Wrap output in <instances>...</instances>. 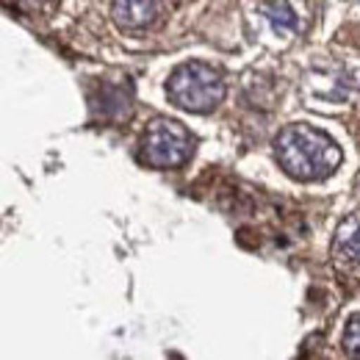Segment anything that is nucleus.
Segmentation results:
<instances>
[{
    "instance_id": "f257e3e1",
    "label": "nucleus",
    "mask_w": 360,
    "mask_h": 360,
    "mask_svg": "<svg viewBox=\"0 0 360 360\" xmlns=\"http://www.w3.org/2000/svg\"><path fill=\"white\" fill-rule=\"evenodd\" d=\"M277 161L294 180H321L341 164V150L327 134L311 125H288L274 139Z\"/></svg>"
},
{
    "instance_id": "f03ea898",
    "label": "nucleus",
    "mask_w": 360,
    "mask_h": 360,
    "mask_svg": "<svg viewBox=\"0 0 360 360\" xmlns=\"http://www.w3.org/2000/svg\"><path fill=\"white\" fill-rule=\"evenodd\" d=\"M167 91L178 108L205 114L225 100V81H222V72L214 70L211 64L186 61L169 75Z\"/></svg>"
},
{
    "instance_id": "7ed1b4c3",
    "label": "nucleus",
    "mask_w": 360,
    "mask_h": 360,
    "mask_svg": "<svg viewBox=\"0 0 360 360\" xmlns=\"http://www.w3.org/2000/svg\"><path fill=\"white\" fill-rule=\"evenodd\" d=\"M194 141L175 120H155L141 139V158L155 169H175L188 161Z\"/></svg>"
},
{
    "instance_id": "20e7f679",
    "label": "nucleus",
    "mask_w": 360,
    "mask_h": 360,
    "mask_svg": "<svg viewBox=\"0 0 360 360\" xmlns=\"http://www.w3.org/2000/svg\"><path fill=\"white\" fill-rule=\"evenodd\" d=\"M158 8H161L158 0H114L111 14L120 28L136 31V28H147L150 22H155Z\"/></svg>"
},
{
    "instance_id": "39448f33",
    "label": "nucleus",
    "mask_w": 360,
    "mask_h": 360,
    "mask_svg": "<svg viewBox=\"0 0 360 360\" xmlns=\"http://www.w3.org/2000/svg\"><path fill=\"white\" fill-rule=\"evenodd\" d=\"M333 255L347 264H360V214L349 217L338 227L335 241H333Z\"/></svg>"
},
{
    "instance_id": "423d86ee",
    "label": "nucleus",
    "mask_w": 360,
    "mask_h": 360,
    "mask_svg": "<svg viewBox=\"0 0 360 360\" xmlns=\"http://www.w3.org/2000/svg\"><path fill=\"white\" fill-rule=\"evenodd\" d=\"M100 105H103V114L105 117H125L128 108H131V91L125 86H103L100 94Z\"/></svg>"
},
{
    "instance_id": "0eeeda50",
    "label": "nucleus",
    "mask_w": 360,
    "mask_h": 360,
    "mask_svg": "<svg viewBox=\"0 0 360 360\" xmlns=\"http://www.w3.org/2000/svg\"><path fill=\"white\" fill-rule=\"evenodd\" d=\"M264 14H266L271 22H274V28H277V31H283V28H291V25H297V17H294V11L288 8V3H285V0L264 3Z\"/></svg>"
},
{
    "instance_id": "6e6552de",
    "label": "nucleus",
    "mask_w": 360,
    "mask_h": 360,
    "mask_svg": "<svg viewBox=\"0 0 360 360\" xmlns=\"http://www.w3.org/2000/svg\"><path fill=\"white\" fill-rule=\"evenodd\" d=\"M344 352L349 358H360V314H355L347 321V333H344Z\"/></svg>"
}]
</instances>
